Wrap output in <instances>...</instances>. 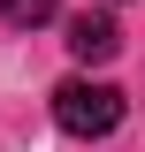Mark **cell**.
<instances>
[{
  "label": "cell",
  "instance_id": "cell-1",
  "mask_svg": "<svg viewBox=\"0 0 145 152\" xmlns=\"http://www.w3.org/2000/svg\"><path fill=\"white\" fill-rule=\"evenodd\" d=\"M54 122L69 137H84V145H99V137L122 129V91L99 84V76H61L54 84Z\"/></svg>",
  "mask_w": 145,
  "mask_h": 152
},
{
  "label": "cell",
  "instance_id": "cell-2",
  "mask_svg": "<svg viewBox=\"0 0 145 152\" xmlns=\"http://www.w3.org/2000/svg\"><path fill=\"white\" fill-rule=\"evenodd\" d=\"M69 53L84 61V69H99V61L122 53V31H115L107 8H84V15H69Z\"/></svg>",
  "mask_w": 145,
  "mask_h": 152
},
{
  "label": "cell",
  "instance_id": "cell-3",
  "mask_svg": "<svg viewBox=\"0 0 145 152\" xmlns=\"http://www.w3.org/2000/svg\"><path fill=\"white\" fill-rule=\"evenodd\" d=\"M61 0H0V23H16V31H38V23H54Z\"/></svg>",
  "mask_w": 145,
  "mask_h": 152
}]
</instances>
